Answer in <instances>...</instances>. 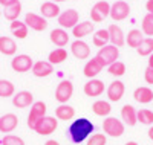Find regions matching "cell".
Here are the masks:
<instances>
[{
  "label": "cell",
  "instance_id": "d590c367",
  "mask_svg": "<svg viewBox=\"0 0 153 145\" xmlns=\"http://www.w3.org/2000/svg\"><path fill=\"white\" fill-rule=\"evenodd\" d=\"M143 34L153 38V14L152 12H147L146 17L143 18Z\"/></svg>",
  "mask_w": 153,
  "mask_h": 145
},
{
  "label": "cell",
  "instance_id": "277c9868",
  "mask_svg": "<svg viewBox=\"0 0 153 145\" xmlns=\"http://www.w3.org/2000/svg\"><path fill=\"white\" fill-rule=\"evenodd\" d=\"M57 127H58V121L55 119V118L46 115L35 124L34 130L37 131L38 135H42V136H49V135H52L54 131L57 130Z\"/></svg>",
  "mask_w": 153,
  "mask_h": 145
},
{
  "label": "cell",
  "instance_id": "5bb4252c",
  "mask_svg": "<svg viewBox=\"0 0 153 145\" xmlns=\"http://www.w3.org/2000/svg\"><path fill=\"white\" fill-rule=\"evenodd\" d=\"M19 125V118L14 113H6L0 116V133H12Z\"/></svg>",
  "mask_w": 153,
  "mask_h": 145
},
{
  "label": "cell",
  "instance_id": "8d00e7d4",
  "mask_svg": "<svg viewBox=\"0 0 153 145\" xmlns=\"http://www.w3.org/2000/svg\"><path fill=\"white\" fill-rule=\"evenodd\" d=\"M107 72L112 75V76H123L126 73V64L121 63V61H115L113 64H110L107 67Z\"/></svg>",
  "mask_w": 153,
  "mask_h": 145
},
{
  "label": "cell",
  "instance_id": "3957f363",
  "mask_svg": "<svg viewBox=\"0 0 153 145\" xmlns=\"http://www.w3.org/2000/svg\"><path fill=\"white\" fill-rule=\"evenodd\" d=\"M103 130H104V133L110 138H120L124 133V124H123V121L117 119V118L107 116L104 119V122H103Z\"/></svg>",
  "mask_w": 153,
  "mask_h": 145
},
{
  "label": "cell",
  "instance_id": "ac0fdd59",
  "mask_svg": "<svg viewBox=\"0 0 153 145\" xmlns=\"http://www.w3.org/2000/svg\"><path fill=\"white\" fill-rule=\"evenodd\" d=\"M124 92H126L124 84H123L120 80H115V81H112V83L109 84V87H107V98H109V101H112V102H117V101H120V99L124 96Z\"/></svg>",
  "mask_w": 153,
  "mask_h": 145
},
{
  "label": "cell",
  "instance_id": "d4e9b609",
  "mask_svg": "<svg viewBox=\"0 0 153 145\" xmlns=\"http://www.w3.org/2000/svg\"><path fill=\"white\" fill-rule=\"evenodd\" d=\"M9 29H11V34L14 35L16 38H19V40H25V38L28 37V26L25 21H20V20H14L11 21L9 24Z\"/></svg>",
  "mask_w": 153,
  "mask_h": 145
},
{
  "label": "cell",
  "instance_id": "9c48e42d",
  "mask_svg": "<svg viewBox=\"0 0 153 145\" xmlns=\"http://www.w3.org/2000/svg\"><path fill=\"white\" fill-rule=\"evenodd\" d=\"M74 95V84L69 80H63L55 89V99L60 104H66Z\"/></svg>",
  "mask_w": 153,
  "mask_h": 145
},
{
  "label": "cell",
  "instance_id": "7402d4cb",
  "mask_svg": "<svg viewBox=\"0 0 153 145\" xmlns=\"http://www.w3.org/2000/svg\"><path fill=\"white\" fill-rule=\"evenodd\" d=\"M49 38H51V41H52L55 46H58V47H65L69 43V34H68L66 29H63V28L52 29L51 34H49Z\"/></svg>",
  "mask_w": 153,
  "mask_h": 145
},
{
  "label": "cell",
  "instance_id": "f546056e",
  "mask_svg": "<svg viewBox=\"0 0 153 145\" xmlns=\"http://www.w3.org/2000/svg\"><path fill=\"white\" fill-rule=\"evenodd\" d=\"M143 40H144V34L139 29H132L126 35V43L129 44V47H133V49H136L139 44H141Z\"/></svg>",
  "mask_w": 153,
  "mask_h": 145
},
{
  "label": "cell",
  "instance_id": "1f68e13d",
  "mask_svg": "<svg viewBox=\"0 0 153 145\" xmlns=\"http://www.w3.org/2000/svg\"><path fill=\"white\" fill-rule=\"evenodd\" d=\"M136 52L141 57H150L153 54V38L152 37L144 38V40L141 41V44L136 47Z\"/></svg>",
  "mask_w": 153,
  "mask_h": 145
},
{
  "label": "cell",
  "instance_id": "7bdbcfd3",
  "mask_svg": "<svg viewBox=\"0 0 153 145\" xmlns=\"http://www.w3.org/2000/svg\"><path fill=\"white\" fill-rule=\"evenodd\" d=\"M45 145H60V144H58L55 139H49V141H46V144H45Z\"/></svg>",
  "mask_w": 153,
  "mask_h": 145
},
{
  "label": "cell",
  "instance_id": "7a4b0ae2",
  "mask_svg": "<svg viewBox=\"0 0 153 145\" xmlns=\"http://www.w3.org/2000/svg\"><path fill=\"white\" fill-rule=\"evenodd\" d=\"M101 64L104 66V67H109L110 64H113L115 61H118V57H120V49L113 44H106L104 47H100L98 54L95 55Z\"/></svg>",
  "mask_w": 153,
  "mask_h": 145
},
{
  "label": "cell",
  "instance_id": "5b68a950",
  "mask_svg": "<svg viewBox=\"0 0 153 145\" xmlns=\"http://www.w3.org/2000/svg\"><path fill=\"white\" fill-rule=\"evenodd\" d=\"M34 66V60L26 55V54H19V55H14V58L11 60V67L14 72H19V73H25V72H29Z\"/></svg>",
  "mask_w": 153,
  "mask_h": 145
},
{
  "label": "cell",
  "instance_id": "7dc6e473",
  "mask_svg": "<svg viewBox=\"0 0 153 145\" xmlns=\"http://www.w3.org/2000/svg\"><path fill=\"white\" fill-rule=\"evenodd\" d=\"M126 145H138V144H136V142H135V141H130V142H127V144H126Z\"/></svg>",
  "mask_w": 153,
  "mask_h": 145
},
{
  "label": "cell",
  "instance_id": "836d02e7",
  "mask_svg": "<svg viewBox=\"0 0 153 145\" xmlns=\"http://www.w3.org/2000/svg\"><path fill=\"white\" fill-rule=\"evenodd\" d=\"M16 86L8 80H0V98H9L14 96Z\"/></svg>",
  "mask_w": 153,
  "mask_h": 145
},
{
  "label": "cell",
  "instance_id": "7c38bea8",
  "mask_svg": "<svg viewBox=\"0 0 153 145\" xmlns=\"http://www.w3.org/2000/svg\"><path fill=\"white\" fill-rule=\"evenodd\" d=\"M34 104V95L28 90H20L12 96V105L17 109H28Z\"/></svg>",
  "mask_w": 153,
  "mask_h": 145
},
{
  "label": "cell",
  "instance_id": "4dcf8cb0",
  "mask_svg": "<svg viewBox=\"0 0 153 145\" xmlns=\"http://www.w3.org/2000/svg\"><path fill=\"white\" fill-rule=\"evenodd\" d=\"M109 41H110V38H109V31L107 29H98L92 35V43L97 47H104Z\"/></svg>",
  "mask_w": 153,
  "mask_h": 145
},
{
  "label": "cell",
  "instance_id": "8992f818",
  "mask_svg": "<svg viewBox=\"0 0 153 145\" xmlns=\"http://www.w3.org/2000/svg\"><path fill=\"white\" fill-rule=\"evenodd\" d=\"M130 16V6L126 0H118L110 5V17L113 21H121Z\"/></svg>",
  "mask_w": 153,
  "mask_h": 145
},
{
  "label": "cell",
  "instance_id": "e0dca14e",
  "mask_svg": "<svg viewBox=\"0 0 153 145\" xmlns=\"http://www.w3.org/2000/svg\"><path fill=\"white\" fill-rule=\"evenodd\" d=\"M31 70L37 78H46L54 73V64H51L49 61H35Z\"/></svg>",
  "mask_w": 153,
  "mask_h": 145
},
{
  "label": "cell",
  "instance_id": "cb8c5ba5",
  "mask_svg": "<svg viewBox=\"0 0 153 145\" xmlns=\"http://www.w3.org/2000/svg\"><path fill=\"white\" fill-rule=\"evenodd\" d=\"M121 119L124 121L126 125H129V127L136 125V122H138L136 109L133 107V105H130V104H126L124 107L121 109Z\"/></svg>",
  "mask_w": 153,
  "mask_h": 145
},
{
  "label": "cell",
  "instance_id": "ee69618b",
  "mask_svg": "<svg viewBox=\"0 0 153 145\" xmlns=\"http://www.w3.org/2000/svg\"><path fill=\"white\" fill-rule=\"evenodd\" d=\"M147 133H149V138L153 141V125H150V128H149V131H147Z\"/></svg>",
  "mask_w": 153,
  "mask_h": 145
},
{
  "label": "cell",
  "instance_id": "bcb514c9",
  "mask_svg": "<svg viewBox=\"0 0 153 145\" xmlns=\"http://www.w3.org/2000/svg\"><path fill=\"white\" fill-rule=\"evenodd\" d=\"M51 2H54V3H61V2H66V0H51Z\"/></svg>",
  "mask_w": 153,
  "mask_h": 145
},
{
  "label": "cell",
  "instance_id": "603a6c76",
  "mask_svg": "<svg viewBox=\"0 0 153 145\" xmlns=\"http://www.w3.org/2000/svg\"><path fill=\"white\" fill-rule=\"evenodd\" d=\"M133 98L139 104H149V102L153 101V90L150 87H147V86L136 87L135 92H133Z\"/></svg>",
  "mask_w": 153,
  "mask_h": 145
},
{
  "label": "cell",
  "instance_id": "b9f144b4",
  "mask_svg": "<svg viewBox=\"0 0 153 145\" xmlns=\"http://www.w3.org/2000/svg\"><path fill=\"white\" fill-rule=\"evenodd\" d=\"M146 9L153 14V0H147V2H146Z\"/></svg>",
  "mask_w": 153,
  "mask_h": 145
},
{
  "label": "cell",
  "instance_id": "2e32d148",
  "mask_svg": "<svg viewBox=\"0 0 153 145\" xmlns=\"http://www.w3.org/2000/svg\"><path fill=\"white\" fill-rule=\"evenodd\" d=\"M103 69H104V66L101 64V61H100L97 57H94L92 60H89V61L84 64L83 73H84V76H86V78L92 80V78H95L98 73L103 72Z\"/></svg>",
  "mask_w": 153,
  "mask_h": 145
},
{
  "label": "cell",
  "instance_id": "8fae6325",
  "mask_svg": "<svg viewBox=\"0 0 153 145\" xmlns=\"http://www.w3.org/2000/svg\"><path fill=\"white\" fill-rule=\"evenodd\" d=\"M25 23H26L28 28H31L32 31H37V32H42L48 28V21L43 16H38V14H34V12H28L25 16Z\"/></svg>",
  "mask_w": 153,
  "mask_h": 145
},
{
  "label": "cell",
  "instance_id": "ab89813d",
  "mask_svg": "<svg viewBox=\"0 0 153 145\" xmlns=\"http://www.w3.org/2000/svg\"><path fill=\"white\" fill-rule=\"evenodd\" d=\"M144 80H146L147 84L153 86V67H147L144 70Z\"/></svg>",
  "mask_w": 153,
  "mask_h": 145
},
{
  "label": "cell",
  "instance_id": "e575fe53",
  "mask_svg": "<svg viewBox=\"0 0 153 145\" xmlns=\"http://www.w3.org/2000/svg\"><path fill=\"white\" fill-rule=\"evenodd\" d=\"M138 122H141L143 125H153V112L149 109H141L136 112Z\"/></svg>",
  "mask_w": 153,
  "mask_h": 145
},
{
  "label": "cell",
  "instance_id": "44dd1931",
  "mask_svg": "<svg viewBox=\"0 0 153 145\" xmlns=\"http://www.w3.org/2000/svg\"><path fill=\"white\" fill-rule=\"evenodd\" d=\"M94 32V23L92 21H81L76 23L72 28V35L76 38V40H81V38L91 35Z\"/></svg>",
  "mask_w": 153,
  "mask_h": 145
},
{
  "label": "cell",
  "instance_id": "52a82bcc",
  "mask_svg": "<svg viewBox=\"0 0 153 145\" xmlns=\"http://www.w3.org/2000/svg\"><path fill=\"white\" fill-rule=\"evenodd\" d=\"M43 116H46V104L43 101H37L31 105V112L28 115V127L34 130L35 124L42 119Z\"/></svg>",
  "mask_w": 153,
  "mask_h": 145
},
{
  "label": "cell",
  "instance_id": "9a60e30c",
  "mask_svg": "<svg viewBox=\"0 0 153 145\" xmlns=\"http://www.w3.org/2000/svg\"><path fill=\"white\" fill-rule=\"evenodd\" d=\"M71 52H72V55L75 58L87 60L89 55H91V47H89V44L86 41H83V40H75L71 44Z\"/></svg>",
  "mask_w": 153,
  "mask_h": 145
},
{
  "label": "cell",
  "instance_id": "74e56055",
  "mask_svg": "<svg viewBox=\"0 0 153 145\" xmlns=\"http://www.w3.org/2000/svg\"><path fill=\"white\" fill-rule=\"evenodd\" d=\"M2 145H25V141L16 135H5L2 139Z\"/></svg>",
  "mask_w": 153,
  "mask_h": 145
},
{
  "label": "cell",
  "instance_id": "f6af8a7d",
  "mask_svg": "<svg viewBox=\"0 0 153 145\" xmlns=\"http://www.w3.org/2000/svg\"><path fill=\"white\" fill-rule=\"evenodd\" d=\"M149 67H153V54L149 57Z\"/></svg>",
  "mask_w": 153,
  "mask_h": 145
},
{
  "label": "cell",
  "instance_id": "4316f807",
  "mask_svg": "<svg viewBox=\"0 0 153 145\" xmlns=\"http://www.w3.org/2000/svg\"><path fill=\"white\" fill-rule=\"evenodd\" d=\"M75 116V109L68 104H60L55 109V118L60 121H72Z\"/></svg>",
  "mask_w": 153,
  "mask_h": 145
},
{
  "label": "cell",
  "instance_id": "ba28073f",
  "mask_svg": "<svg viewBox=\"0 0 153 145\" xmlns=\"http://www.w3.org/2000/svg\"><path fill=\"white\" fill-rule=\"evenodd\" d=\"M107 16H110V5H109V2H106V0L97 2L91 9V18H92L94 23L103 21Z\"/></svg>",
  "mask_w": 153,
  "mask_h": 145
},
{
  "label": "cell",
  "instance_id": "83f0119b",
  "mask_svg": "<svg viewBox=\"0 0 153 145\" xmlns=\"http://www.w3.org/2000/svg\"><path fill=\"white\" fill-rule=\"evenodd\" d=\"M92 112L97 115V116H103V118H107L112 112V107L110 104L104 99H98L92 104Z\"/></svg>",
  "mask_w": 153,
  "mask_h": 145
},
{
  "label": "cell",
  "instance_id": "484cf974",
  "mask_svg": "<svg viewBox=\"0 0 153 145\" xmlns=\"http://www.w3.org/2000/svg\"><path fill=\"white\" fill-rule=\"evenodd\" d=\"M61 9H60V6L57 5V3H54V2H45V3H42V6H40V12H42V16L45 17V18H58V16L61 14L60 12Z\"/></svg>",
  "mask_w": 153,
  "mask_h": 145
},
{
  "label": "cell",
  "instance_id": "f35d334b",
  "mask_svg": "<svg viewBox=\"0 0 153 145\" xmlns=\"http://www.w3.org/2000/svg\"><path fill=\"white\" fill-rule=\"evenodd\" d=\"M106 136L103 133H95L86 141V145H106Z\"/></svg>",
  "mask_w": 153,
  "mask_h": 145
},
{
  "label": "cell",
  "instance_id": "4fadbf2b",
  "mask_svg": "<svg viewBox=\"0 0 153 145\" xmlns=\"http://www.w3.org/2000/svg\"><path fill=\"white\" fill-rule=\"evenodd\" d=\"M83 92L86 96H91V98H97V96H101L104 93V83L101 80H97V78H92L89 80L84 87H83Z\"/></svg>",
  "mask_w": 153,
  "mask_h": 145
},
{
  "label": "cell",
  "instance_id": "f1b7e54d",
  "mask_svg": "<svg viewBox=\"0 0 153 145\" xmlns=\"http://www.w3.org/2000/svg\"><path fill=\"white\" fill-rule=\"evenodd\" d=\"M68 58V50L65 47H57L54 50H51L49 52V57H48V61L51 64H61V63H65Z\"/></svg>",
  "mask_w": 153,
  "mask_h": 145
},
{
  "label": "cell",
  "instance_id": "d6986e66",
  "mask_svg": "<svg viewBox=\"0 0 153 145\" xmlns=\"http://www.w3.org/2000/svg\"><path fill=\"white\" fill-rule=\"evenodd\" d=\"M0 54L6 57H14L17 54V43L12 37H6V35L0 37Z\"/></svg>",
  "mask_w": 153,
  "mask_h": 145
},
{
  "label": "cell",
  "instance_id": "60d3db41",
  "mask_svg": "<svg viewBox=\"0 0 153 145\" xmlns=\"http://www.w3.org/2000/svg\"><path fill=\"white\" fill-rule=\"evenodd\" d=\"M19 3V0H0V5H2L3 8H8V6H12Z\"/></svg>",
  "mask_w": 153,
  "mask_h": 145
},
{
  "label": "cell",
  "instance_id": "6da1fadb",
  "mask_svg": "<svg viewBox=\"0 0 153 145\" xmlns=\"http://www.w3.org/2000/svg\"><path fill=\"white\" fill-rule=\"evenodd\" d=\"M94 130L95 125L92 124V121H89L87 118H78V119H75L69 124L68 135L74 144H83L92 136Z\"/></svg>",
  "mask_w": 153,
  "mask_h": 145
},
{
  "label": "cell",
  "instance_id": "c3c4849f",
  "mask_svg": "<svg viewBox=\"0 0 153 145\" xmlns=\"http://www.w3.org/2000/svg\"><path fill=\"white\" fill-rule=\"evenodd\" d=\"M0 14H2V11H0Z\"/></svg>",
  "mask_w": 153,
  "mask_h": 145
},
{
  "label": "cell",
  "instance_id": "ffe728a7",
  "mask_svg": "<svg viewBox=\"0 0 153 145\" xmlns=\"http://www.w3.org/2000/svg\"><path fill=\"white\" fill-rule=\"evenodd\" d=\"M107 31H109V38H110V43H112L113 46H117V47L124 46V43H126V35H124L123 29L120 28L118 24L112 23V24L109 26V28H107Z\"/></svg>",
  "mask_w": 153,
  "mask_h": 145
},
{
  "label": "cell",
  "instance_id": "30bf717a",
  "mask_svg": "<svg viewBox=\"0 0 153 145\" xmlns=\"http://www.w3.org/2000/svg\"><path fill=\"white\" fill-rule=\"evenodd\" d=\"M57 20H58V24L63 29H72L74 26L78 23L80 14H78V11H75V9H66L58 16Z\"/></svg>",
  "mask_w": 153,
  "mask_h": 145
},
{
  "label": "cell",
  "instance_id": "d6a6232c",
  "mask_svg": "<svg viewBox=\"0 0 153 145\" xmlns=\"http://www.w3.org/2000/svg\"><path fill=\"white\" fill-rule=\"evenodd\" d=\"M22 14V3H16V5H12V6H8L5 8L3 11V16L6 20L9 21H14V20H19V16Z\"/></svg>",
  "mask_w": 153,
  "mask_h": 145
}]
</instances>
